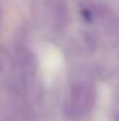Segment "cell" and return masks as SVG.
Listing matches in <instances>:
<instances>
[{
	"label": "cell",
	"mask_w": 119,
	"mask_h": 121,
	"mask_svg": "<svg viewBox=\"0 0 119 121\" xmlns=\"http://www.w3.org/2000/svg\"><path fill=\"white\" fill-rule=\"evenodd\" d=\"M95 102V93L92 87L85 83H75L71 88V112L76 115L88 114Z\"/></svg>",
	"instance_id": "obj_1"
}]
</instances>
